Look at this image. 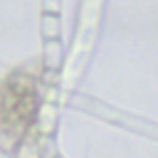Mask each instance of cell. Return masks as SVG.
I'll return each instance as SVG.
<instances>
[]
</instances>
